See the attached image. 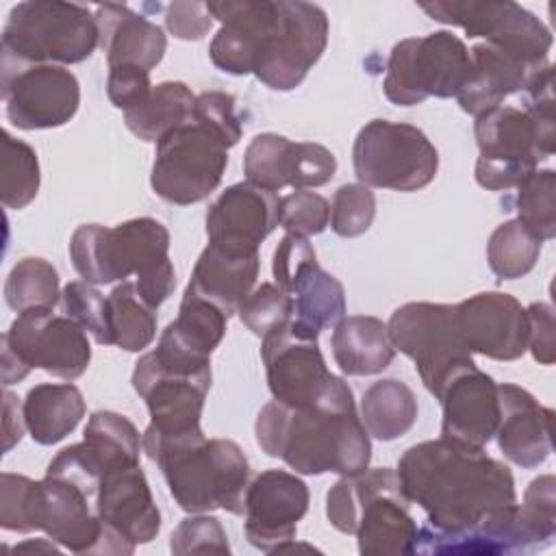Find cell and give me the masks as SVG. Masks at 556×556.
I'll return each instance as SVG.
<instances>
[{
	"mask_svg": "<svg viewBox=\"0 0 556 556\" xmlns=\"http://www.w3.org/2000/svg\"><path fill=\"white\" fill-rule=\"evenodd\" d=\"M332 358L348 376H374L395 358L389 328L371 315L343 317L332 330Z\"/></svg>",
	"mask_w": 556,
	"mask_h": 556,
	"instance_id": "1f68e13d",
	"label": "cell"
},
{
	"mask_svg": "<svg viewBox=\"0 0 556 556\" xmlns=\"http://www.w3.org/2000/svg\"><path fill=\"white\" fill-rule=\"evenodd\" d=\"M387 328L393 348L415 363L424 387L437 400L456 371L473 365V354L458 326L456 304H402L393 311Z\"/></svg>",
	"mask_w": 556,
	"mask_h": 556,
	"instance_id": "9c48e42d",
	"label": "cell"
},
{
	"mask_svg": "<svg viewBox=\"0 0 556 556\" xmlns=\"http://www.w3.org/2000/svg\"><path fill=\"white\" fill-rule=\"evenodd\" d=\"M109 317L113 345L126 352L146 350L156 337V308L137 291L135 282H119L109 293Z\"/></svg>",
	"mask_w": 556,
	"mask_h": 556,
	"instance_id": "8d00e7d4",
	"label": "cell"
},
{
	"mask_svg": "<svg viewBox=\"0 0 556 556\" xmlns=\"http://www.w3.org/2000/svg\"><path fill=\"white\" fill-rule=\"evenodd\" d=\"M22 410L30 439L39 445H54L76 430L85 417V400L72 382H43L26 393Z\"/></svg>",
	"mask_w": 556,
	"mask_h": 556,
	"instance_id": "d6a6232c",
	"label": "cell"
},
{
	"mask_svg": "<svg viewBox=\"0 0 556 556\" xmlns=\"http://www.w3.org/2000/svg\"><path fill=\"white\" fill-rule=\"evenodd\" d=\"M328 224H330V204L324 195L315 191L298 189L280 198L278 226H282L287 232L313 237L324 232Z\"/></svg>",
	"mask_w": 556,
	"mask_h": 556,
	"instance_id": "7dc6e473",
	"label": "cell"
},
{
	"mask_svg": "<svg viewBox=\"0 0 556 556\" xmlns=\"http://www.w3.org/2000/svg\"><path fill=\"white\" fill-rule=\"evenodd\" d=\"M280 198L252 182L226 187L206 213L208 243L237 250L258 252V245L278 226Z\"/></svg>",
	"mask_w": 556,
	"mask_h": 556,
	"instance_id": "cb8c5ba5",
	"label": "cell"
},
{
	"mask_svg": "<svg viewBox=\"0 0 556 556\" xmlns=\"http://www.w3.org/2000/svg\"><path fill=\"white\" fill-rule=\"evenodd\" d=\"M96 510L104 526L100 554L128 556L161 530V513L139 463L119 465L100 476Z\"/></svg>",
	"mask_w": 556,
	"mask_h": 556,
	"instance_id": "e0dca14e",
	"label": "cell"
},
{
	"mask_svg": "<svg viewBox=\"0 0 556 556\" xmlns=\"http://www.w3.org/2000/svg\"><path fill=\"white\" fill-rule=\"evenodd\" d=\"M549 67L552 63L528 65L491 43H476L469 50V72L456 100L465 113L478 117L500 106L508 96L526 93Z\"/></svg>",
	"mask_w": 556,
	"mask_h": 556,
	"instance_id": "83f0119b",
	"label": "cell"
},
{
	"mask_svg": "<svg viewBox=\"0 0 556 556\" xmlns=\"http://www.w3.org/2000/svg\"><path fill=\"white\" fill-rule=\"evenodd\" d=\"M195 96L180 80H163L152 87L148 98L124 113L128 130L141 141H159L169 130L193 117Z\"/></svg>",
	"mask_w": 556,
	"mask_h": 556,
	"instance_id": "e575fe53",
	"label": "cell"
},
{
	"mask_svg": "<svg viewBox=\"0 0 556 556\" xmlns=\"http://www.w3.org/2000/svg\"><path fill=\"white\" fill-rule=\"evenodd\" d=\"M211 374H176L163 369L152 354H143L135 363L132 389L143 397L150 413V430L159 434H182L202 430L200 417Z\"/></svg>",
	"mask_w": 556,
	"mask_h": 556,
	"instance_id": "7402d4cb",
	"label": "cell"
},
{
	"mask_svg": "<svg viewBox=\"0 0 556 556\" xmlns=\"http://www.w3.org/2000/svg\"><path fill=\"white\" fill-rule=\"evenodd\" d=\"M543 545L526 523L519 504L502 506L460 532L419 528L415 554H515Z\"/></svg>",
	"mask_w": 556,
	"mask_h": 556,
	"instance_id": "4316f807",
	"label": "cell"
},
{
	"mask_svg": "<svg viewBox=\"0 0 556 556\" xmlns=\"http://www.w3.org/2000/svg\"><path fill=\"white\" fill-rule=\"evenodd\" d=\"M0 202L7 208L28 206L39 191L37 152L9 130L0 139Z\"/></svg>",
	"mask_w": 556,
	"mask_h": 556,
	"instance_id": "74e56055",
	"label": "cell"
},
{
	"mask_svg": "<svg viewBox=\"0 0 556 556\" xmlns=\"http://www.w3.org/2000/svg\"><path fill=\"white\" fill-rule=\"evenodd\" d=\"M376 217L374 191L361 182L341 185L330 204V228L334 235L352 239L369 230Z\"/></svg>",
	"mask_w": 556,
	"mask_h": 556,
	"instance_id": "ee69618b",
	"label": "cell"
},
{
	"mask_svg": "<svg viewBox=\"0 0 556 556\" xmlns=\"http://www.w3.org/2000/svg\"><path fill=\"white\" fill-rule=\"evenodd\" d=\"M319 332L289 319L263 337L261 358L267 387L287 406L311 404L328 384L330 371L317 341Z\"/></svg>",
	"mask_w": 556,
	"mask_h": 556,
	"instance_id": "d6986e66",
	"label": "cell"
},
{
	"mask_svg": "<svg viewBox=\"0 0 556 556\" xmlns=\"http://www.w3.org/2000/svg\"><path fill=\"white\" fill-rule=\"evenodd\" d=\"M93 15L100 30V48L106 52L109 67L137 65L150 72L161 63L167 48L161 26L117 2L98 4Z\"/></svg>",
	"mask_w": 556,
	"mask_h": 556,
	"instance_id": "f546056e",
	"label": "cell"
},
{
	"mask_svg": "<svg viewBox=\"0 0 556 556\" xmlns=\"http://www.w3.org/2000/svg\"><path fill=\"white\" fill-rule=\"evenodd\" d=\"M24 410L17 402V397L4 389V445L2 452H9L15 443H20L24 434Z\"/></svg>",
	"mask_w": 556,
	"mask_h": 556,
	"instance_id": "db71d44e",
	"label": "cell"
},
{
	"mask_svg": "<svg viewBox=\"0 0 556 556\" xmlns=\"http://www.w3.org/2000/svg\"><path fill=\"white\" fill-rule=\"evenodd\" d=\"M193 119L213 130L230 150L239 143L243 126L237 115V102L230 93L224 91H204L195 96Z\"/></svg>",
	"mask_w": 556,
	"mask_h": 556,
	"instance_id": "c3c4849f",
	"label": "cell"
},
{
	"mask_svg": "<svg viewBox=\"0 0 556 556\" xmlns=\"http://www.w3.org/2000/svg\"><path fill=\"white\" fill-rule=\"evenodd\" d=\"M469 72V48L452 30L408 37L391 48L382 89L389 102L415 106L428 98H456Z\"/></svg>",
	"mask_w": 556,
	"mask_h": 556,
	"instance_id": "52a82bcc",
	"label": "cell"
},
{
	"mask_svg": "<svg viewBox=\"0 0 556 556\" xmlns=\"http://www.w3.org/2000/svg\"><path fill=\"white\" fill-rule=\"evenodd\" d=\"M165 26L182 41H198L211 30L213 15L206 2H172L165 11Z\"/></svg>",
	"mask_w": 556,
	"mask_h": 556,
	"instance_id": "816d5d0a",
	"label": "cell"
},
{
	"mask_svg": "<svg viewBox=\"0 0 556 556\" xmlns=\"http://www.w3.org/2000/svg\"><path fill=\"white\" fill-rule=\"evenodd\" d=\"M239 319L256 337H265L293 317L291 295L276 282H263L239 306Z\"/></svg>",
	"mask_w": 556,
	"mask_h": 556,
	"instance_id": "f6af8a7d",
	"label": "cell"
},
{
	"mask_svg": "<svg viewBox=\"0 0 556 556\" xmlns=\"http://www.w3.org/2000/svg\"><path fill=\"white\" fill-rule=\"evenodd\" d=\"M500 421L495 428L500 452L513 465L534 469L552 454L554 410L543 406L519 384H497Z\"/></svg>",
	"mask_w": 556,
	"mask_h": 556,
	"instance_id": "484cf974",
	"label": "cell"
},
{
	"mask_svg": "<svg viewBox=\"0 0 556 556\" xmlns=\"http://www.w3.org/2000/svg\"><path fill=\"white\" fill-rule=\"evenodd\" d=\"M261 450L285 460L295 473L354 476L369 467L371 441L356 413L348 382L330 376L306 406L267 402L254 424Z\"/></svg>",
	"mask_w": 556,
	"mask_h": 556,
	"instance_id": "7a4b0ae2",
	"label": "cell"
},
{
	"mask_svg": "<svg viewBox=\"0 0 556 556\" xmlns=\"http://www.w3.org/2000/svg\"><path fill=\"white\" fill-rule=\"evenodd\" d=\"M228 317L230 315L222 306L187 287L172 328L187 345L211 356V352L222 343L226 334Z\"/></svg>",
	"mask_w": 556,
	"mask_h": 556,
	"instance_id": "60d3db41",
	"label": "cell"
},
{
	"mask_svg": "<svg viewBox=\"0 0 556 556\" xmlns=\"http://www.w3.org/2000/svg\"><path fill=\"white\" fill-rule=\"evenodd\" d=\"M74 269L91 285H109L137 276L139 295L159 308L176 287L169 258V232L154 217H137L117 226L83 224L70 239Z\"/></svg>",
	"mask_w": 556,
	"mask_h": 556,
	"instance_id": "277c9868",
	"label": "cell"
},
{
	"mask_svg": "<svg viewBox=\"0 0 556 556\" xmlns=\"http://www.w3.org/2000/svg\"><path fill=\"white\" fill-rule=\"evenodd\" d=\"M441 437L469 447H484L500 421L497 382L473 365L456 371L443 387Z\"/></svg>",
	"mask_w": 556,
	"mask_h": 556,
	"instance_id": "d4e9b609",
	"label": "cell"
},
{
	"mask_svg": "<svg viewBox=\"0 0 556 556\" xmlns=\"http://www.w3.org/2000/svg\"><path fill=\"white\" fill-rule=\"evenodd\" d=\"M213 20L222 24L215 33L208 54L217 70L245 76L252 74L256 46L274 20L276 2L271 0H222L206 2Z\"/></svg>",
	"mask_w": 556,
	"mask_h": 556,
	"instance_id": "f1b7e54d",
	"label": "cell"
},
{
	"mask_svg": "<svg viewBox=\"0 0 556 556\" xmlns=\"http://www.w3.org/2000/svg\"><path fill=\"white\" fill-rule=\"evenodd\" d=\"M334 172L337 159L328 148L313 141H289L276 132L256 135L243 154L248 182L271 193L282 187H321Z\"/></svg>",
	"mask_w": 556,
	"mask_h": 556,
	"instance_id": "ffe728a7",
	"label": "cell"
},
{
	"mask_svg": "<svg viewBox=\"0 0 556 556\" xmlns=\"http://www.w3.org/2000/svg\"><path fill=\"white\" fill-rule=\"evenodd\" d=\"M4 300L15 313L54 308L61 302L59 274L46 258L26 256L13 265L4 282Z\"/></svg>",
	"mask_w": 556,
	"mask_h": 556,
	"instance_id": "f35d334b",
	"label": "cell"
},
{
	"mask_svg": "<svg viewBox=\"0 0 556 556\" xmlns=\"http://www.w3.org/2000/svg\"><path fill=\"white\" fill-rule=\"evenodd\" d=\"M328 43V15L311 2H276V13L265 28L252 74L274 91L295 89L321 59Z\"/></svg>",
	"mask_w": 556,
	"mask_h": 556,
	"instance_id": "7c38bea8",
	"label": "cell"
},
{
	"mask_svg": "<svg viewBox=\"0 0 556 556\" xmlns=\"http://www.w3.org/2000/svg\"><path fill=\"white\" fill-rule=\"evenodd\" d=\"M352 163L365 187L417 191L434 180L439 152L417 126L371 119L354 139Z\"/></svg>",
	"mask_w": 556,
	"mask_h": 556,
	"instance_id": "ba28073f",
	"label": "cell"
},
{
	"mask_svg": "<svg viewBox=\"0 0 556 556\" xmlns=\"http://www.w3.org/2000/svg\"><path fill=\"white\" fill-rule=\"evenodd\" d=\"M143 452L154 460L176 504L187 513L215 508L243 515L250 465L230 439H206L202 430L159 434L146 428Z\"/></svg>",
	"mask_w": 556,
	"mask_h": 556,
	"instance_id": "3957f363",
	"label": "cell"
},
{
	"mask_svg": "<svg viewBox=\"0 0 556 556\" xmlns=\"http://www.w3.org/2000/svg\"><path fill=\"white\" fill-rule=\"evenodd\" d=\"M61 308L87 334H91L96 343L113 345L109 295L104 298L91 282L87 280L67 282L61 291Z\"/></svg>",
	"mask_w": 556,
	"mask_h": 556,
	"instance_id": "7bdbcfd3",
	"label": "cell"
},
{
	"mask_svg": "<svg viewBox=\"0 0 556 556\" xmlns=\"http://www.w3.org/2000/svg\"><path fill=\"white\" fill-rule=\"evenodd\" d=\"M83 443L100 467V473L119 465L139 463V454L143 450L135 424L113 410H96L89 417Z\"/></svg>",
	"mask_w": 556,
	"mask_h": 556,
	"instance_id": "d590c367",
	"label": "cell"
},
{
	"mask_svg": "<svg viewBox=\"0 0 556 556\" xmlns=\"http://www.w3.org/2000/svg\"><path fill=\"white\" fill-rule=\"evenodd\" d=\"M2 100L13 126L22 130L56 128L76 115L80 85L65 65L2 59Z\"/></svg>",
	"mask_w": 556,
	"mask_h": 556,
	"instance_id": "9a60e30c",
	"label": "cell"
},
{
	"mask_svg": "<svg viewBox=\"0 0 556 556\" xmlns=\"http://www.w3.org/2000/svg\"><path fill=\"white\" fill-rule=\"evenodd\" d=\"M519 510L536 539L543 545L549 543L556 534V480L552 473L539 476L528 484Z\"/></svg>",
	"mask_w": 556,
	"mask_h": 556,
	"instance_id": "681fc988",
	"label": "cell"
},
{
	"mask_svg": "<svg viewBox=\"0 0 556 556\" xmlns=\"http://www.w3.org/2000/svg\"><path fill=\"white\" fill-rule=\"evenodd\" d=\"M2 343L30 369L37 367L63 380L83 376L91 361L87 332L67 315H54L52 308L17 313Z\"/></svg>",
	"mask_w": 556,
	"mask_h": 556,
	"instance_id": "ac0fdd59",
	"label": "cell"
},
{
	"mask_svg": "<svg viewBox=\"0 0 556 556\" xmlns=\"http://www.w3.org/2000/svg\"><path fill=\"white\" fill-rule=\"evenodd\" d=\"M30 367L24 365L13 352L9 345L2 343V384H13V382H20L28 376Z\"/></svg>",
	"mask_w": 556,
	"mask_h": 556,
	"instance_id": "11a10c76",
	"label": "cell"
},
{
	"mask_svg": "<svg viewBox=\"0 0 556 556\" xmlns=\"http://www.w3.org/2000/svg\"><path fill=\"white\" fill-rule=\"evenodd\" d=\"M519 222L541 241L556 235V174L554 169H534L517 185Z\"/></svg>",
	"mask_w": 556,
	"mask_h": 556,
	"instance_id": "b9f144b4",
	"label": "cell"
},
{
	"mask_svg": "<svg viewBox=\"0 0 556 556\" xmlns=\"http://www.w3.org/2000/svg\"><path fill=\"white\" fill-rule=\"evenodd\" d=\"M408 506L397 471L389 467L341 476L326 495L330 526L354 534L363 556L415 554L419 528Z\"/></svg>",
	"mask_w": 556,
	"mask_h": 556,
	"instance_id": "5b68a950",
	"label": "cell"
},
{
	"mask_svg": "<svg viewBox=\"0 0 556 556\" xmlns=\"http://www.w3.org/2000/svg\"><path fill=\"white\" fill-rule=\"evenodd\" d=\"M100 46L96 15L74 2L26 0L11 9L2 28V59L15 63H83Z\"/></svg>",
	"mask_w": 556,
	"mask_h": 556,
	"instance_id": "8992f818",
	"label": "cell"
},
{
	"mask_svg": "<svg viewBox=\"0 0 556 556\" xmlns=\"http://www.w3.org/2000/svg\"><path fill=\"white\" fill-rule=\"evenodd\" d=\"M274 280L291 295L293 317L298 324L321 332L345 317L343 285L319 267L308 237L287 232L271 263Z\"/></svg>",
	"mask_w": 556,
	"mask_h": 556,
	"instance_id": "2e32d148",
	"label": "cell"
},
{
	"mask_svg": "<svg viewBox=\"0 0 556 556\" xmlns=\"http://www.w3.org/2000/svg\"><path fill=\"white\" fill-rule=\"evenodd\" d=\"M528 350L532 352V358L541 365L554 363V308L545 302H532L528 308Z\"/></svg>",
	"mask_w": 556,
	"mask_h": 556,
	"instance_id": "f5cc1de1",
	"label": "cell"
},
{
	"mask_svg": "<svg viewBox=\"0 0 556 556\" xmlns=\"http://www.w3.org/2000/svg\"><path fill=\"white\" fill-rule=\"evenodd\" d=\"M480 156L476 182L489 191H508L554 154L556 137L545 135L523 106H495L473 124Z\"/></svg>",
	"mask_w": 556,
	"mask_h": 556,
	"instance_id": "30bf717a",
	"label": "cell"
},
{
	"mask_svg": "<svg viewBox=\"0 0 556 556\" xmlns=\"http://www.w3.org/2000/svg\"><path fill=\"white\" fill-rule=\"evenodd\" d=\"M308 486L295 473L267 469L245 491V536L261 552H280L295 541L298 521L308 510Z\"/></svg>",
	"mask_w": 556,
	"mask_h": 556,
	"instance_id": "44dd1931",
	"label": "cell"
},
{
	"mask_svg": "<svg viewBox=\"0 0 556 556\" xmlns=\"http://www.w3.org/2000/svg\"><path fill=\"white\" fill-rule=\"evenodd\" d=\"M395 471L404 497L441 532L467 530L489 513L517 502L508 465L491 458L484 447L443 437L408 447Z\"/></svg>",
	"mask_w": 556,
	"mask_h": 556,
	"instance_id": "6da1fadb",
	"label": "cell"
},
{
	"mask_svg": "<svg viewBox=\"0 0 556 556\" xmlns=\"http://www.w3.org/2000/svg\"><path fill=\"white\" fill-rule=\"evenodd\" d=\"M456 317L471 354L517 361L528 350V313L510 293H476L456 304Z\"/></svg>",
	"mask_w": 556,
	"mask_h": 556,
	"instance_id": "603a6c76",
	"label": "cell"
},
{
	"mask_svg": "<svg viewBox=\"0 0 556 556\" xmlns=\"http://www.w3.org/2000/svg\"><path fill=\"white\" fill-rule=\"evenodd\" d=\"M169 549L176 556L189 554H230L226 530L208 513H191L172 532Z\"/></svg>",
	"mask_w": 556,
	"mask_h": 556,
	"instance_id": "bcb514c9",
	"label": "cell"
},
{
	"mask_svg": "<svg viewBox=\"0 0 556 556\" xmlns=\"http://www.w3.org/2000/svg\"><path fill=\"white\" fill-rule=\"evenodd\" d=\"M150 72L137 65H113L109 67L106 78V96L115 109H122L124 113L141 104L148 93L152 91Z\"/></svg>",
	"mask_w": 556,
	"mask_h": 556,
	"instance_id": "f907efd6",
	"label": "cell"
},
{
	"mask_svg": "<svg viewBox=\"0 0 556 556\" xmlns=\"http://www.w3.org/2000/svg\"><path fill=\"white\" fill-rule=\"evenodd\" d=\"M98 486L46 471L30 480L24 502V532L41 530L63 549L100 554L104 526L96 510Z\"/></svg>",
	"mask_w": 556,
	"mask_h": 556,
	"instance_id": "4fadbf2b",
	"label": "cell"
},
{
	"mask_svg": "<svg viewBox=\"0 0 556 556\" xmlns=\"http://www.w3.org/2000/svg\"><path fill=\"white\" fill-rule=\"evenodd\" d=\"M258 265V252H237L208 243L198 256L187 287L232 315L252 293Z\"/></svg>",
	"mask_w": 556,
	"mask_h": 556,
	"instance_id": "4dcf8cb0",
	"label": "cell"
},
{
	"mask_svg": "<svg viewBox=\"0 0 556 556\" xmlns=\"http://www.w3.org/2000/svg\"><path fill=\"white\" fill-rule=\"evenodd\" d=\"M417 397L413 389L395 378L374 382L361 400V421L369 437L395 441L417 421Z\"/></svg>",
	"mask_w": 556,
	"mask_h": 556,
	"instance_id": "836d02e7",
	"label": "cell"
},
{
	"mask_svg": "<svg viewBox=\"0 0 556 556\" xmlns=\"http://www.w3.org/2000/svg\"><path fill=\"white\" fill-rule=\"evenodd\" d=\"M541 248L543 241L536 239L519 219H508L493 230L486 243V261L500 280H515L532 271Z\"/></svg>",
	"mask_w": 556,
	"mask_h": 556,
	"instance_id": "ab89813d",
	"label": "cell"
},
{
	"mask_svg": "<svg viewBox=\"0 0 556 556\" xmlns=\"http://www.w3.org/2000/svg\"><path fill=\"white\" fill-rule=\"evenodd\" d=\"M434 22L460 26L467 37H482L528 65H545L552 48L549 28L513 0H434L419 2Z\"/></svg>",
	"mask_w": 556,
	"mask_h": 556,
	"instance_id": "5bb4252c",
	"label": "cell"
},
{
	"mask_svg": "<svg viewBox=\"0 0 556 556\" xmlns=\"http://www.w3.org/2000/svg\"><path fill=\"white\" fill-rule=\"evenodd\" d=\"M226 165V143L191 117L156 141L150 185L165 202L195 204L219 187Z\"/></svg>",
	"mask_w": 556,
	"mask_h": 556,
	"instance_id": "8fae6325",
	"label": "cell"
}]
</instances>
